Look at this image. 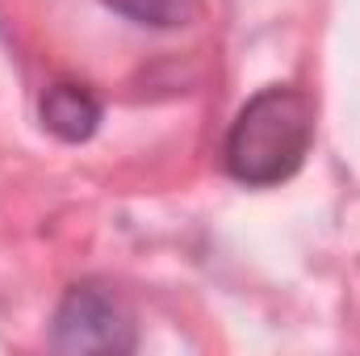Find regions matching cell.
<instances>
[{
    "label": "cell",
    "instance_id": "obj_4",
    "mask_svg": "<svg viewBox=\"0 0 360 356\" xmlns=\"http://www.w3.org/2000/svg\"><path fill=\"white\" fill-rule=\"evenodd\" d=\"M105 8H113L117 17L134 21V25H147V30H176L188 25L197 17V0H101Z\"/></svg>",
    "mask_w": 360,
    "mask_h": 356
},
{
    "label": "cell",
    "instance_id": "obj_1",
    "mask_svg": "<svg viewBox=\"0 0 360 356\" xmlns=\"http://www.w3.org/2000/svg\"><path fill=\"white\" fill-rule=\"evenodd\" d=\"M310 143L314 101L289 84H269L235 113L222 143V164L248 189H272L306 164Z\"/></svg>",
    "mask_w": 360,
    "mask_h": 356
},
{
    "label": "cell",
    "instance_id": "obj_3",
    "mask_svg": "<svg viewBox=\"0 0 360 356\" xmlns=\"http://www.w3.org/2000/svg\"><path fill=\"white\" fill-rule=\"evenodd\" d=\"M38 117L59 143H89L96 134V126H101V101L84 84H68L63 80V84H51L42 92Z\"/></svg>",
    "mask_w": 360,
    "mask_h": 356
},
{
    "label": "cell",
    "instance_id": "obj_2",
    "mask_svg": "<svg viewBox=\"0 0 360 356\" xmlns=\"http://www.w3.org/2000/svg\"><path fill=\"white\" fill-rule=\"evenodd\" d=\"M51 344L55 352H134V314L126 302L96 281H80L63 293L55 323H51Z\"/></svg>",
    "mask_w": 360,
    "mask_h": 356
}]
</instances>
